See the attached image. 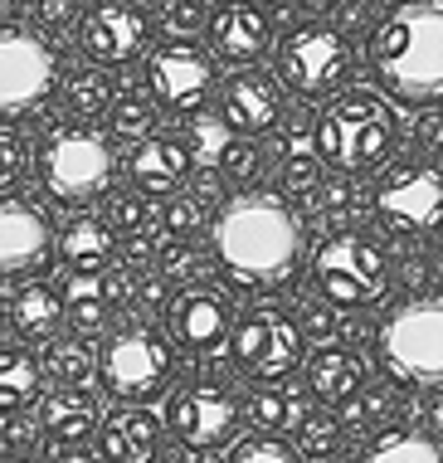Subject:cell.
<instances>
[{"instance_id": "obj_42", "label": "cell", "mask_w": 443, "mask_h": 463, "mask_svg": "<svg viewBox=\"0 0 443 463\" xmlns=\"http://www.w3.org/2000/svg\"><path fill=\"white\" fill-rule=\"evenodd\" d=\"M34 439H40V434H34V424L24 420V410H20V415H10V424H5V449L24 454V449H34Z\"/></svg>"}, {"instance_id": "obj_49", "label": "cell", "mask_w": 443, "mask_h": 463, "mask_svg": "<svg viewBox=\"0 0 443 463\" xmlns=\"http://www.w3.org/2000/svg\"><path fill=\"white\" fill-rule=\"evenodd\" d=\"M424 420H429V430H434V434H443V395H429Z\"/></svg>"}, {"instance_id": "obj_15", "label": "cell", "mask_w": 443, "mask_h": 463, "mask_svg": "<svg viewBox=\"0 0 443 463\" xmlns=\"http://www.w3.org/2000/svg\"><path fill=\"white\" fill-rule=\"evenodd\" d=\"M146 44V15L132 0H103L83 15V54L103 69H118L137 59Z\"/></svg>"}, {"instance_id": "obj_29", "label": "cell", "mask_w": 443, "mask_h": 463, "mask_svg": "<svg viewBox=\"0 0 443 463\" xmlns=\"http://www.w3.org/2000/svg\"><path fill=\"white\" fill-rule=\"evenodd\" d=\"M44 375H54L59 385H88V375H93V346L83 336H54L44 352Z\"/></svg>"}, {"instance_id": "obj_12", "label": "cell", "mask_w": 443, "mask_h": 463, "mask_svg": "<svg viewBox=\"0 0 443 463\" xmlns=\"http://www.w3.org/2000/svg\"><path fill=\"white\" fill-rule=\"evenodd\" d=\"M166 424L185 449L205 454V449L230 444V434L239 424V400L230 395V385H220V381H190L171 395Z\"/></svg>"}, {"instance_id": "obj_6", "label": "cell", "mask_w": 443, "mask_h": 463, "mask_svg": "<svg viewBox=\"0 0 443 463\" xmlns=\"http://www.w3.org/2000/svg\"><path fill=\"white\" fill-rule=\"evenodd\" d=\"M380 361L404 385H443V298H414L380 327Z\"/></svg>"}, {"instance_id": "obj_9", "label": "cell", "mask_w": 443, "mask_h": 463, "mask_svg": "<svg viewBox=\"0 0 443 463\" xmlns=\"http://www.w3.org/2000/svg\"><path fill=\"white\" fill-rule=\"evenodd\" d=\"M59 59L44 44V34L24 24H0V122L34 112L54 89Z\"/></svg>"}, {"instance_id": "obj_31", "label": "cell", "mask_w": 443, "mask_h": 463, "mask_svg": "<svg viewBox=\"0 0 443 463\" xmlns=\"http://www.w3.org/2000/svg\"><path fill=\"white\" fill-rule=\"evenodd\" d=\"M108 118H112V137L142 142V137H151V122H156V103H151L142 89H122L118 98H112Z\"/></svg>"}, {"instance_id": "obj_28", "label": "cell", "mask_w": 443, "mask_h": 463, "mask_svg": "<svg viewBox=\"0 0 443 463\" xmlns=\"http://www.w3.org/2000/svg\"><path fill=\"white\" fill-rule=\"evenodd\" d=\"M316 128H293L283 142V185L293 195H316V185H322V166H316Z\"/></svg>"}, {"instance_id": "obj_16", "label": "cell", "mask_w": 443, "mask_h": 463, "mask_svg": "<svg viewBox=\"0 0 443 463\" xmlns=\"http://www.w3.org/2000/svg\"><path fill=\"white\" fill-rule=\"evenodd\" d=\"M49 259V220L30 200L0 195V279L34 273Z\"/></svg>"}, {"instance_id": "obj_21", "label": "cell", "mask_w": 443, "mask_h": 463, "mask_svg": "<svg viewBox=\"0 0 443 463\" xmlns=\"http://www.w3.org/2000/svg\"><path fill=\"white\" fill-rule=\"evenodd\" d=\"M210 30H214V49H220L224 59H234V64H259V59L269 54V44H273L269 15H263L259 5H244V0L214 10Z\"/></svg>"}, {"instance_id": "obj_46", "label": "cell", "mask_w": 443, "mask_h": 463, "mask_svg": "<svg viewBox=\"0 0 443 463\" xmlns=\"http://www.w3.org/2000/svg\"><path fill=\"white\" fill-rule=\"evenodd\" d=\"M307 332L312 336H332V317H326V307L307 303Z\"/></svg>"}, {"instance_id": "obj_1", "label": "cell", "mask_w": 443, "mask_h": 463, "mask_svg": "<svg viewBox=\"0 0 443 463\" xmlns=\"http://www.w3.org/2000/svg\"><path fill=\"white\" fill-rule=\"evenodd\" d=\"M214 254L230 279L249 288H278L297 269L302 224L278 195H234L214 220Z\"/></svg>"}, {"instance_id": "obj_39", "label": "cell", "mask_w": 443, "mask_h": 463, "mask_svg": "<svg viewBox=\"0 0 443 463\" xmlns=\"http://www.w3.org/2000/svg\"><path fill=\"white\" fill-rule=\"evenodd\" d=\"M108 220L118 224L122 234H137V230H146L151 210H146V200H142V195H118V200L108 205Z\"/></svg>"}, {"instance_id": "obj_19", "label": "cell", "mask_w": 443, "mask_h": 463, "mask_svg": "<svg viewBox=\"0 0 443 463\" xmlns=\"http://www.w3.org/2000/svg\"><path fill=\"white\" fill-rule=\"evenodd\" d=\"M195 166V146L175 132H161V137H142L132 152V185L142 195H175Z\"/></svg>"}, {"instance_id": "obj_33", "label": "cell", "mask_w": 443, "mask_h": 463, "mask_svg": "<svg viewBox=\"0 0 443 463\" xmlns=\"http://www.w3.org/2000/svg\"><path fill=\"white\" fill-rule=\"evenodd\" d=\"M244 415L259 424V430H287L297 415H302V400L297 395H283V391H259L249 400Z\"/></svg>"}, {"instance_id": "obj_32", "label": "cell", "mask_w": 443, "mask_h": 463, "mask_svg": "<svg viewBox=\"0 0 443 463\" xmlns=\"http://www.w3.org/2000/svg\"><path fill=\"white\" fill-rule=\"evenodd\" d=\"M230 458L234 463H297L302 449L287 444L283 430H263V434H249V439H234Z\"/></svg>"}, {"instance_id": "obj_40", "label": "cell", "mask_w": 443, "mask_h": 463, "mask_svg": "<svg viewBox=\"0 0 443 463\" xmlns=\"http://www.w3.org/2000/svg\"><path fill=\"white\" fill-rule=\"evenodd\" d=\"M190 269H195V254L181 244V234H171V240L161 244V273L175 279V273H190Z\"/></svg>"}, {"instance_id": "obj_38", "label": "cell", "mask_w": 443, "mask_h": 463, "mask_svg": "<svg viewBox=\"0 0 443 463\" xmlns=\"http://www.w3.org/2000/svg\"><path fill=\"white\" fill-rule=\"evenodd\" d=\"M24 166H30V152H24V137L0 128V191L24 181Z\"/></svg>"}, {"instance_id": "obj_20", "label": "cell", "mask_w": 443, "mask_h": 463, "mask_svg": "<svg viewBox=\"0 0 443 463\" xmlns=\"http://www.w3.org/2000/svg\"><path fill=\"white\" fill-rule=\"evenodd\" d=\"M98 454L108 463H151L161 454V420L151 410H112L98 430Z\"/></svg>"}, {"instance_id": "obj_8", "label": "cell", "mask_w": 443, "mask_h": 463, "mask_svg": "<svg viewBox=\"0 0 443 463\" xmlns=\"http://www.w3.org/2000/svg\"><path fill=\"white\" fill-rule=\"evenodd\" d=\"M351 64H356V49H351L341 24H302L278 49V73L297 98L332 93L351 73Z\"/></svg>"}, {"instance_id": "obj_25", "label": "cell", "mask_w": 443, "mask_h": 463, "mask_svg": "<svg viewBox=\"0 0 443 463\" xmlns=\"http://www.w3.org/2000/svg\"><path fill=\"white\" fill-rule=\"evenodd\" d=\"M307 385L316 400H351L365 385V361L361 352H341V346H322L307 361Z\"/></svg>"}, {"instance_id": "obj_7", "label": "cell", "mask_w": 443, "mask_h": 463, "mask_svg": "<svg viewBox=\"0 0 443 463\" xmlns=\"http://www.w3.org/2000/svg\"><path fill=\"white\" fill-rule=\"evenodd\" d=\"M312 283L332 307H375L390 288V264L371 240L336 234V240H326L316 249Z\"/></svg>"}, {"instance_id": "obj_2", "label": "cell", "mask_w": 443, "mask_h": 463, "mask_svg": "<svg viewBox=\"0 0 443 463\" xmlns=\"http://www.w3.org/2000/svg\"><path fill=\"white\" fill-rule=\"evenodd\" d=\"M371 64L395 98L429 103L443 98V5L410 0L380 20L371 40Z\"/></svg>"}, {"instance_id": "obj_13", "label": "cell", "mask_w": 443, "mask_h": 463, "mask_svg": "<svg viewBox=\"0 0 443 463\" xmlns=\"http://www.w3.org/2000/svg\"><path fill=\"white\" fill-rule=\"evenodd\" d=\"M171 336L190 356H214L234 342V307L214 283H190L171 298Z\"/></svg>"}, {"instance_id": "obj_17", "label": "cell", "mask_w": 443, "mask_h": 463, "mask_svg": "<svg viewBox=\"0 0 443 463\" xmlns=\"http://www.w3.org/2000/svg\"><path fill=\"white\" fill-rule=\"evenodd\" d=\"M220 112H224V122H230L234 132L263 137V132H273L278 122H283V93H278V83L269 79V73L239 69L220 89Z\"/></svg>"}, {"instance_id": "obj_14", "label": "cell", "mask_w": 443, "mask_h": 463, "mask_svg": "<svg viewBox=\"0 0 443 463\" xmlns=\"http://www.w3.org/2000/svg\"><path fill=\"white\" fill-rule=\"evenodd\" d=\"M146 83L171 112H195L214 89V59L200 44H161L146 64Z\"/></svg>"}, {"instance_id": "obj_4", "label": "cell", "mask_w": 443, "mask_h": 463, "mask_svg": "<svg viewBox=\"0 0 443 463\" xmlns=\"http://www.w3.org/2000/svg\"><path fill=\"white\" fill-rule=\"evenodd\" d=\"M175 346L156 327H118L108 336L98 375H103L108 395L122 405H151L175 385Z\"/></svg>"}, {"instance_id": "obj_52", "label": "cell", "mask_w": 443, "mask_h": 463, "mask_svg": "<svg viewBox=\"0 0 443 463\" xmlns=\"http://www.w3.org/2000/svg\"><path fill=\"white\" fill-rule=\"evenodd\" d=\"M0 449H5V430H0Z\"/></svg>"}, {"instance_id": "obj_48", "label": "cell", "mask_w": 443, "mask_h": 463, "mask_svg": "<svg viewBox=\"0 0 443 463\" xmlns=\"http://www.w3.org/2000/svg\"><path fill=\"white\" fill-rule=\"evenodd\" d=\"M336 20H341V30H356V24L365 20V5H361V0H351V5L336 10Z\"/></svg>"}, {"instance_id": "obj_30", "label": "cell", "mask_w": 443, "mask_h": 463, "mask_svg": "<svg viewBox=\"0 0 443 463\" xmlns=\"http://www.w3.org/2000/svg\"><path fill=\"white\" fill-rule=\"evenodd\" d=\"M112 83L103 79L98 69H73L69 79H63V108L73 112V118H98L103 108H112Z\"/></svg>"}, {"instance_id": "obj_53", "label": "cell", "mask_w": 443, "mask_h": 463, "mask_svg": "<svg viewBox=\"0 0 443 463\" xmlns=\"http://www.w3.org/2000/svg\"><path fill=\"white\" fill-rule=\"evenodd\" d=\"M5 312H10V307H5V303H0V317H5Z\"/></svg>"}, {"instance_id": "obj_26", "label": "cell", "mask_w": 443, "mask_h": 463, "mask_svg": "<svg viewBox=\"0 0 443 463\" xmlns=\"http://www.w3.org/2000/svg\"><path fill=\"white\" fill-rule=\"evenodd\" d=\"M40 375H44V361H34L20 346H0V415L10 420L20 410H30L34 395H40Z\"/></svg>"}, {"instance_id": "obj_41", "label": "cell", "mask_w": 443, "mask_h": 463, "mask_svg": "<svg viewBox=\"0 0 443 463\" xmlns=\"http://www.w3.org/2000/svg\"><path fill=\"white\" fill-rule=\"evenodd\" d=\"M414 142H419L424 152H443V108L424 112V118L414 122Z\"/></svg>"}, {"instance_id": "obj_47", "label": "cell", "mask_w": 443, "mask_h": 463, "mask_svg": "<svg viewBox=\"0 0 443 463\" xmlns=\"http://www.w3.org/2000/svg\"><path fill=\"white\" fill-rule=\"evenodd\" d=\"M142 303H146V307H161V303H166V273L142 283Z\"/></svg>"}, {"instance_id": "obj_43", "label": "cell", "mask_w": 443, "mask_h": 463, "mask_svg": "<svg viewBox=\"0 0 443 463\" xmlns=\"http://www.w3.org/2000/svg\"><path fill=\"white\" fill-rule=\"evenodd\" d=\"M151 254H161V244L156 240H146L142 230L127 240V249H122V264H132V269H142V264H151Z\"/></svg>"}, {"instance_id": "obj_11", "label": "cell", "mask_w": 443, "mask_h": 463, "mask_svg": "<svg viewBox=\"0 0 443 463\" xmlns=\"http://www.w3.org/2000/svg\"><path fill=\"white\" fill-rule=\"evenodd\" d=\"M375 215L390 234H429L443 224V171L400 166L380 181Z\"/></svg>"}, {"instance_id": "obj_18", "label": "cell", "mask_w": 443, "mask_h": 463, "mask_svg": "<svg viewBox=\"0 0 443 463\" xmlns=\"http://www.w3.org/2000/svg\"><path fill=\"white\" fill-rule=\"evenodd\" d=\"M137 293L132 283V264L127 269H73V279L63 283V303L79 332H98L108 322V312L127 303Z\"/></svg>"}, {"instance_id": "obj_27", "label": "cell", "mask_w": 443, "mask_h": 463, "mask_svg": "<svg viewBox=\"0 0 443 463\" xmlns=\"http://www.w3.org/2000/svg\"><path fill=\"white\" fill-rule=\"evenodd\" d=\"M365 463H443V444L419 430H385L365 449Z\"/></svg>"}, {"instance_id": "obj_45", "label": "cell", "mask_w": 443, "mask_h": 463, "mask_svg": "<svg viewBox=\"0 0 443 463\" xmlns=\"http://www.w3.org/2000/svg\"><path fill=\"white\" fill-rule=\"evenodd\" d=\"M316 200H322V205L332 210V215H336V210H346V200H351V181H332L326 191H316Z\"/></svg>"}, {"instance_id": "obj_5", "label": "cell", "mask_w": 443, "mask_h": 463, "mask_svg": "<svg viewBox=\"0 0 443 463\" xmlns=\"http://www.w3.org/2000/svg\"><path fill=\"white\" fill-rule=\"evenodd\" d=\"M112 142L93 128H63L40 146V181L59 205H88L112 185Z\"/></svg>"}, {"instance_id": "obj_37", "label": "cell", "mask_w": 443, "mask_h": 463, "mask_svg": "<svg viewBox=\"0 0 443 463\" xmlns=\"http://www.w3.org/2000/svg\"><path fill=\"white\" fill-rule=\"evenodd\" d=\"M210 20H214V15H210V0H171V5H166V20H161V24L185 40V34H200Z\"/></svg>"}, {"instance_id": "obj_24", "label": "cell", "mask_w": 443, "mask_h": 463, "mask_svg": "<svg viewBox=\"0 0 443 463\" xmlns=\"http://www.w3.org/2000/svg\"><path fill=\"white\" fill-rule=\"evenodd\" d=\"M112 230H118V224H103L93 215H73L59 234V259L69 269H108L112 254H118Z\"/></svg>"}, {"instance_id": "obj_34", "label": "cell", "mask_w": 443, "mask_h": 463, "mask_svg": "<svg viewBox=\"0 0 443 463\" xmlns=\"http://www.w3.org/2000/svg\"><path fill=\"white\" fill-rule=\"evenodd\" d=\"M24 15H30V24L44 40H59V34H69L73 20H79V0H30Z\"/></svg>"}, {"instance_id": "obj_51", "label": "cell", "mask_w": 443, "mask_h": 463, "mask_svg": "<svg viewBox=\"0 0 443 463\" xmlns=\"http://www.w3.org/2000/svg\"><path fill=\"white\" fill-rule=\"evenodd\" d=\"M151 5H171V0H151Z\"/></svg>"}, {"instance_id": "obj_35", "label": "cell", "mask_w": 443, "mask_h": 463, "mask_svg": "<svg viewBox=\"0 0 443 463\" xmlns=\"http://www.w3.org/2000/svg\"><path fill=\"white\" fill-rule=\"evenodd\" d=\"M205 195H171V205H166V215H161V224H166V234H200L205 230Z\"/></svg>"}, {"instance_id": "obj_50", "label": "cell", "mask_w": 443, "mask_h": 463, "mask_svg": "<svg viewBox=\"0 0 443 463\" xmlns=\"http://www.w3.org/2000/svg\"><path fill=\"white\" fill-rule=\"evenodd\" d=\"M287 5H297V10H307V15H316V10L336 5V0H287Z\"/></svg>"}, {"instance_id": "obj_22", "label": "cell", "mask_w": 443, "mask_h": 463, "mask_svg": "<svg viewBox=\"0 0 443 463\" xmlns=\"http://www.w3.org/2000/svg\"><path fill=\"white\" fill-rule=\"evenodd\" d=\"M40 424L49 439L59 444V454H73L98 430V400L88 395V385H63V391H54L40 405Z\"/></svg>"}, {"instance_id": "obj_36", "label": "cell", "mask_w": 443, "mask_h": 463, "mask_svg": "<svg viewBox=\"0 0 443 463\" xmlns=\"http://www.w3.org/2000/svg\"><path fill=\"white\" fill-rule=\"evenodd\" d=\"M297 449L307 458H332L336 449H341V434H336V420H326V415H307L302 420V439Z\"/></svg>"}, {"instance_id": "obj_3", "label": "cell", "mask_w": 443, "mask_h": 463, "mask_svg": "<svg viewBox=\"0 0 443 463\" xmlns=\"http://www.w3.org/2000/svg\"><path fill=\"white\" fill-rule=\"evenodd\" d=\"M395 142H400L395 108H390L375 89H346L316 112V146H322V161H332L346 176H361V171H375L380 161H390Z\"/></svg>"}, {"instance_id": "obj_10", "label": "cell", "mask_w": 443, "mask_h": 463, "mask_svg": "<svg viewBox=\"0 0 443 463\" xmlns=\"http://www.w3.org/2000/svg\"><path fill=\"white\" fill-rule=\"evenodd\" d=\"M234 361L253 381H283L302 366V327L278 307H253L239 317Z\"/></svg>"}, {"instance_id": "obj_44", "label": "cell", "mask_w": 443, "mask_h": 463, "mask_svg": "<svg viewBox=\"0 0 443 463\" xmlns=\"http://www.w3.org/2000/svg\"><path fill=\"white\" fill-rule=\"evenodd\" d=\"M380 410H385V391H371V395L361 400V405H356V395H351V420H356V424H365V420H375Z\"/></svg>"}, {"instance_id": "obj_23", "label": "cell", "mask_w": 443, "mask_h": 463, "mask_svg": "<svg viewBox=\"0 0 443 463\" xmlns=\"http://www.w3.org/2000/svg\"><path fill=\"white\" fill-rule=\"evenodd\" d=\"M63 312H69L63 288H54V283H24L20 293L10 298V327H15L24 342H44V336L59 332Z\"/></svg>"}]
</instances>
